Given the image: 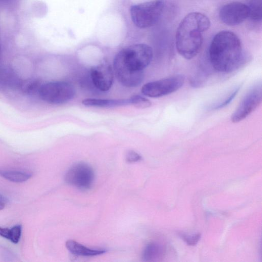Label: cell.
Returning <instances> with one entry per match:
<instances>
[{"mask_svg":"<svg viewBox=\"0 0 262 262\" xmlns=\"http://www.w3.org/2000/svg\"><path fill=\"white\" fill-rule=\"evenodd\" d=\"M66 246L71 253L77 255L93 256L105 252L104 249L90 248L73 240L67 241Z\"/></svg>","mask_w":262,"mask_h":262,"instance_id":"13","label":"cell"},{"mask_svg":"<svg viewBox=\"0 0 262 262\" xmlns=\"http://www.w3.org/2000/svg\"><path fill=\"white\" fill-rule=\"evenodd\" d=\"M249 16V9L248 6L237 2L224 5L219 11V17L221 21L230 26L242 23Z\"/></svg>","mask_w":262,"mask_h":262,"instance_id":"9","label":"cell"},{"mask_svg":"<svg viewBox=\"0 0 262 262\" xmlns=\"http://www.w3.org/2000/svg\"><path fill=\"white\" fill-rule=\"evenodd\" d=\"M125 159L129 163L136 162L141 159V156L134 150H129L126 154Z\"/></svg>","mask_w":262,"mask_h":262,"instance_id":"22","label":"cell"},{"mask_svg":"<svg viewBox=\"0 0 262 262\" xmlns=\"http://www.w3.org/2000/svg\"><path fill=\"white\" fill-rule=\"evenodd\" d=\"M182 238L185 241L186 243L189 245L194 246L195 245L201 238V234L196 233L193 235H181Z\"/></svg>","mask_w":262,"mask_h":262,"instance_id":"21","label":"cell"},{"mask_svg":"<svg viewBox=\"0 0 262 262\" xmlns=\"http://www.w3.org/2000/svg\"><path fill=\"white\" fill-rule=\"evenodd\" d=\"M5 206V203L3 201H0V210H2Z\"/></svg>","mask_w":262,"mask_h":262,"instance_id":"26","label":"cell"},{"mask_svg":"<svg viewBox=\"0 0 262 262\" xmlns=\"http://www.w3.org/2000/svg\"><path fill=\"white\" fill-rule=\"evenodd\" d=\"M75 90L71 83L62 81L42 84L38 95L45 102L53 104L65 103L74 97Z\"/></svg>","mask_w":262,"mask_h":262,"instance_id":"5","label":"cell"},{"mask_svg":"<svg viewBox=\"0 0 262 262\" xmlns=\"http://www.w3.org/2000/svg\"><path fill=\"white\" fill-rule=\"evenodd\" d=\"M22 80L10 68L0 67V86L10 89H19Z\"/></svg>","mask_w":262,"mask_h":262,"instance_id":"12","label":"cell"},{"mask_svg":"<svg viewBox=\"0 0 262 262\" xmlns=\"http://www.w3.org/2000/svg\"><path fill=\"white\" fill-rule=\"evenodd\" d=\"M261 0H249L247 5L249 9V16L253 21H260L262 16Z\"/></svg>","mask_w":262,"mask_h":262,"instance_id":"17","label":"cell"},{"mask_svg":"<svg viewBox=\"0 0 262 262\" xmlns=\"http://www.w3.org/2000/svg\"><path fill=\"white\" fill-rule=\"evenodd\" d=\"M90 75L95 86L102 92L107 91L111 88L114 78V71L108 63H102L92 67Z\"/></svg>","mask_w":262,"mask_h":262,"instance_id":"11","label":"cell"},{"mask_svg":"<svg viewBox=\"0 0 262 262\" xmlns=\"http://www.w3.org/2000/svg\"><path fill=\"white\" fill-rule=\"evenodd\" d=\"M209 53L212 66L219 72H232L245 61L240 39L229 31H220L214 36Z\"/></svg>","mask_w":262,"mask_h":262,"instance_id":"1","label":"cell"},{"mask_svg":"<svg viewBox=\"0 0 262 262\" xmlns=\"http://www.w3.org/2000/svg\"><path fill=\"white\" fill-rule=\"evenodd\" d=\"M21 233V225H17L13 226L11 229H10V236L9 240L14 244H17L20 239Z\"/></svg>","mask_w":262,"mask_h":262,"instance_id":"20","label":"cell"},{"mask_svg":"<svg viewBox=\"0 0 262 262\" xmlns=\"http://www.w3.org/2000/svg\"><path fill=\"white\" fill-rule=\"evenodd\" d=\"M164 7L162 0H154L133 5L130 15L133 22L138 28H147L155 25Z\"/></svg>","mask_w":262,"mask_h":262,"instance_id":"4","label":"cell"},{"mask_svg":"<svg viewBox=\"0 0 262 262\" xmlns=\"http://www.w3.org/2000/svg\"><path fill=\"white\" fill-rule=\"evenodd\" d=\"M0 174L8 180L17 183L25 182L31 177L29 173L13 170H0Z\"/></svg>","mask_w":262,"mask_h":262,"instance_id":"16","label":"cell"},{"mask_svg":"<svg viewBox=\"0 0 262 262\" xmlns=\"http://www.w3.org/2000/svg\"><path fill=\"white\" fill-rule=\"evenodd\" d=\"M64 179L68 184L81 190H87L93 184L94 173L92 167L88 164L79 162L68 169Z\"/></svg>","mask_w":262,"mask_h":262,"instance_id":"7","label":"cell"},{"mask_svg":"<svg viewBox=\"0 0 262 262\" xmlns=\"http://www.w3.org/2000/svg\"><path fill=\"white\" fill-rule=\"evenodd\" d=\"M239 89V87L236 89L234 91L232 92V93L229 95L226 99L224 100L222 103H220L217 105H215L214 106L215 109H219L221 108L222 107H225L227 105H228L230 102L232 100V99L235 97L236 95L238 92V90Z\"/></svg>","mask_w":262,"mask_h":262,"instance_id":"23","label":"cell"},{"mask_svg":"<svg viewBox=\"0 0 262 262\" xmlns=\"http://www.w3.org/2000/svg\"><path fill=\"white\" fill-rule=\"evenodd\" d=\"M41 84L37 80H22L19 89L24 93L30 95H38Z\"/></svg>","mask_w":262,"mask_h":262,"instance_id":"18","label":"cell"},{"mask_svg":"<svg viewBox=\"0 0 262 262\" xmlns=\"http://www.w3.org/2000/svg\"><path fill=\"white\" fill-rule=\"evenodd\" d=\"M113 71L119 82L126 87H136L143 81V71H134L115 57Z\"/></svg>","mask_w":262,"mask_h":262,"instance_id":"10","label":"cell"},{"mask_svg":"<svg viewBox=\"0 0 262 262\" xmlns=\"http://www.w3.org/2000/svg\"><path fill=\"white\" fill-rule=\"evenodd\" d=\"M0 201H3L5 203H7L8 202L7 199L0 193Z\"/></svg>","mask_w":262,"mask_h":262,"instance_id":"25","label":"cell"},{"mask_svg":"<svg viewBox=\"0 0 262 262\" xmlns=\"http://www.w3.org/2000/svg\"><path fill=\"white\" fill-rule=\"evenodd\" d=\"M185 77L176 75L145 84L141 92L145 96L152 98L160 97L173 93L184 84Z\"/></svg>","mask_w":262,"mask_h":262,"instance_id":"6","label":"cell"},{"mask_svg":"<svg viewBox=\"0 0 262 262\" xmlns=\"http://www.w3.org/2000/svg\"><path fill=\"white\" fill-rule=\"evenodd\" d=\"M1 44H0V58H1Z\"/></svg>","mask_w":262,"mask_h":262,"instance_id":"27","label":"cell"},{"mask_svg":"<svg viewBox=\"0 0 262 262\" xmlns=\"http://www.w3.org/2000/svg\"><path fill=\"white\" fill-rule=\"evenodd\" d=\"M209 19L204 14L191 12L180 23L176 34V45L179 54L190 59L200 52L203 43V34L210 27Z\"/></svg>","mask_w":262,"mask_h":262,"instance_id":"2","label":"cell"},{"mask_svg":"<svg viewBox=\"0 0 262 262\" xmlns=\"http://www.w3.org/2000/svg\"><path fill=\"white\" fill-rule=\"evenodd\" d=\"M82 103L87 106L109 107L125 105L130 104L129 99H105L99 98H86Z\"/></svg>","mask_w":262,"mask_h":262,"instance_id":"14","label":"cell"},{"mask_svg":"<svg viewBox=\"0 0 262 262\" xmlns=\"http://www.w3.org/2000/svg\"><path fill=\"white\" fill-rule=\"evenodd\" d=\"M0 235L4 238L9 239L10 236V229L0 227Z\"/></svg>","mask_w":262,"mask_h":262,"instance_id":"24","label":"cell"},{"mask_svg":"<svg viewBox=\"0 0 262 262\" xmlns=\"http://www.w3.org/2000/svg\"><path fill=\"white\" fill-rule=\"evenodd\" d=\"M164 249L160 245L151 243L148 244L145 247L142 258L145 261H154L160 258L164 254Z\"/></svg>","mask_w":262,"mask_h":262,"instance_id":"15","label":"cell"},{"mask_svg":"<svg viewBox=\"0 0 262 262\" xmlns=\"http://www.w3.org/2000/svg\"><path fill=\"white\" fill-rule=\"evenodd\" d=\"M262 101V88L261 84L251 89L241 100L236 110L231 117L233 123L239 122L253 112Z\"/></svg>","mask_w":262,"mask_h":262,"instance_id":"8","label":"cell"},{"mask_svg":"<svg viewBox=\"0 0 262 262\" xmlns=\"http://www.w3.org/2000/svg\"><path fill=\"white\" fill-rule=\"evenodd\" d=\"M130 104L140 108H145L151 106V102L147 98L140 95H134L129 98Z\"/></svg>","mask_w":262,"mask_h":262,"instance_id":"19","label":"cell"},{"mask_svg":"<svg viewBox=\"0 0 262 262\" xmlns=\"http://www.w3.org/2000/svg\"><path fill=\"white\" fill-rule=\"evenodd\" d=\"M153 56L152 48L144 43L128 46L119 52L115 57L134 71H143L150 63Z\"/></svg>","mask_w":262,"mask_h":262,"instance_id":"3","label":"cell"}]
</instances>
